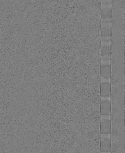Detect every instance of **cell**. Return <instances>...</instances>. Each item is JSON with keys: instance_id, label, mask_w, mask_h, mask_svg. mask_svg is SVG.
<instances>
[{"instance_id": "6da1fadb", "label": "cell", "mask_w": 125, "mask_h": 153, "mask_svg": "<svg viewBox=\"0 0 125 153\" xmlns=\"http://www.w3.org/2000/svg\"><path fill=\"white\" fill-rule=\"evenodd\" d=\"M111 18L102 17L101 19V37L111 36Z\"/></svg>"}, {"instance_id": "7a4b0ae2", "label": "cell", "mask_w": 125, "mask_h": 153, "mask_svg": "<svg viewBox=\"0 0 125 153\" xmlns=\"http://www.w3.org/2000/svg\"><path fill=\"white\" fill-rule=\"evenodd\" d=\"M101 18L112 17V0H101Z\"/></svg>"}, {"instance_id": "3957f363", "label": "cell", "mask_w": 125, "mask_h": 153, "mask_svg": "<svg viewBox=\"0 0 125 153\" xmlns=\"http://www.w3.org/2000/svg\"><path fill=\"white\" fill-rule=\"evenodd\" d=\"M111 111L110 100H101L100 103V115H110Z\"/></svg>"}, {"instance_id": "277c9868", "label": "cell", "mask_w": 125, "mask_h": 153, "mask_svg": "<svg viewBox=\"0 0 125 153\" xmlns=\"http://www.w3.org/2000/svg\"><path fill=\"white\" fill-rule=\"evenodd\" d=\"M111 121L110 119H101L100 132L101 134H110Z\"/></svg>"}, {"instance_id": "5b68a950", "label": "cell", "mask_w": 125, "mask_h": 153, "mask_svg": "<svg viewBox=\"0 0 125 153\" xmlns=\"http://www.w3.org/2000/svg\"><path fill=\"white\" fill-rule=\"evenodd\" d=\"M99 149L101 153L109 152L111 150L110 137H101L100 140Z\"/></svg>"}, {"instance_id": "8992f818", "label": "cell", "mask_w": 125, "mask_h": 153, "mask_svg": "<svg viewBox=\"0 0 125 153\" xmlns=\"http://www.w3.org/2000/svg\"><path fill=\"white\" fill-rule=\"evenodd\" d=\"M111 92V82H100V95L101 97H110Z\"/></svg>"}, {"instance_id": "52a82bcc", "label": "cell", "mask_w": 125, "mask_h": 153, "mask_svg": "<svg viewBox=\"0 0 125 153\" xmlns=\"http://www.w3.org/2000/svg\"><path fill=\"white\" fill-rule=\"evenodd\" d=\"M111 72V65H101L100 67V78H110Z\"/></svg>"}, {"instance_id": "ba28073f", "label": "cell", "mask_w": 125, "mask_h": 153, "mask_svg": "<svg viewBox=\"0 0 125 153\" xmlns=\"http://www.w3.org/2000/svg\"><path fill=\"white\" fill-rule=\"evenodd\" d=\"M111 55L101 56L100 65H111Z\"/></svg>"}]
</instances>
